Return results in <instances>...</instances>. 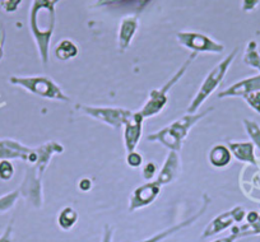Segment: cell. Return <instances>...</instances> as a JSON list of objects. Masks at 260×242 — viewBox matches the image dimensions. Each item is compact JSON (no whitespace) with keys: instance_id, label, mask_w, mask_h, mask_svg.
Wrapping results in <instances>:
<instances>
[{"instance_id":"obj_29","label":"cell","mask_w":260,"mask_h":242,"mask_svg":"<svg viewBox=\"0 0 260 242\" xmlns=\"http://www.w3.org/2000/svg\"><path fill=\"white\" fill-rule=\"evenodd\" d=\"M3 55H4V51H3V46H2V44H0V60L3 59Z\"/></svg>"},{"instance_id":"obj_1","label":"cell","mask_w":260,"mask_h":242,"mask_svg":"<svg viewBox=\"0 0 260 242\" xmlns=\"http://www.w3.org/2000/svg\"><path fill=\"white\" fill-rule=\"evenodd\" d=\"M55 26V6L51 0H34L29 11V27L44 64L49 59V45Z\"/></svg>"},{"instance_id":"obj_10","label":"cell","mask_w":260,"mask_h":242,"mask_svg":"<svg viewBox=\"0 0 260 242\" xmlns=\"http://www.w3.org/2000/svg\"><path fill=\"white\" fill-rule=\"evenodd\" d=\"M142 123H143V116L141 112L132 114L125 120V147L129 153L134 152L138 144L142 135Z\"/></svg>"},{"instance_id":"obj_21","label":"cell","mask_w":260,"mask_h":242,"mask_svg":"<svg viewBox=\"0 0 260 242\" xmlns=\"http://www.w3.org/2000/svg\"><path fill=\"white\" fill-rule=\"evenodd\" d=\"M17 198H18V191H14V193L8 194V195H4L0 198V213H4L6 211L11 209L12 206L16 203Z\"/></svg>"},{"instance_id":"obj_25","label":"cell","mask_w":260,"mask_h":242,"mask_svg":"<svg viewBox=\"0 0 260 242\" xmlns=\"http://www.w3.org/2000/svg\"><path fill=\"white\" fill-rule=\"evenodd\" d=\"M142 163V156L138 154L137 152H130L127 156V164L133 167H138Z\"/></svg>"},{"instance_id":"obj_9","label":"cell","mask_w":260,"mask_h":242,"mask_svg":"<svg viewBox=\"0 0 260 242\" xmlns=\"http://www.w3.org/2000/svg\"><path fill=\"white\" fill-rule=\"evenodd\" d=\"M159 186L161 185L156 181V183L147 184V185L137 189L133 195H132V200H130V212H134L139 208H144V206L153 203V200L157 198L159 190H161Z\"/></svg>"},{"instance_id":"obj_13","label":"cell","mask_w":260,"mask_h":242,"mask_svg":"<svg viewBox=\"0 0 260 242\" xmlns=\"http://www.w3.org/2000/svg\"><path fill=\"white\" fill-rule=\"evenodd\" d=\"M180 163H179V157H177L176 152H171L167 157V161L165 163L164 168H162L161 174H159L158 179H157V183L159 185H164V184L171 183L172 180L176 177L177 172H179Z\"/></svg>"},{"instance_id":"obj_20","label":"cell","mask_w":260,"mask_h":242,"mask_svg":"<svg viewBox=\"0 0 260 242\" xmlns=\"http://www.w3.org/2000/svg\"><path fill=\"white\" fill-rule=\"evenodd\" d=\"M244 126L246 133L249 134L250 139H251V143L254 144L255 147H257L260 151V125L255 121H251V120H244Z\"/></svg>"},{"instance_id":"obj_28","label":"cell","mask_w":260,"mask_h":242,"mask_svg":"<svg viewBox=\"0 0 260 242\" xmlns=\"http://www.w3.org/2000/svg\"><path fill=\"white\" fill-rule=\"evenodd\" d=\"M154 172H156V166H154L153 163H148L147 164L146 168H144V172H143L144 179H147V180L152 179L154 175Z\"/></svg>"},{"instance_id":"obj_30","label":"cell","mask_w":260,"mask_h":242,"mask_svg":"<svg viewBox=\"0 0 260 242\" xmlns=\"http://www.w3.org/2000/svg\"><path fill=\"white\" fill-rule=\"evenodd\" d=\"M104 2H107V3H114V2H119V0H102L101 3H104Z\"/></svg>"},{"instance_id":"obj_19","label":"cell","mask_w":260,"mask_h":242,"mask_svg":"<svg viewBox=\"0 0 260 242\" xmlns=\"http://www.w3.org/2000/svg\"><path fill=\"white\" fill-rule=\"evenodd\" d=\"M55 54L60 60H68L78 54V47L69 40H64L56 46Z\"/></svg>"},{"instance_id":"obj_12","label":"cell","mask_w":260,"mask_h":242,"mask_svg":"<svg viewBox=\"0 0 260 242\" xmlns=\"http://www.w3.org/2000/svg\"><path fill=\"white\" fill-rule=\"evenodd\" d=\"M230 151L239 161L256 166L257 159L255 157V146L251 142H241V143H230Z\"/></svg>"},{"instance_id":"obj_16","label":"cell","mask_w":260,"mask_h":242,"mask_svg":"<svg viewBox=\"0 0 260 242\" xmlns=\"http://www.w3.org/2000/svg\"><path fill=\"white\" fill-rule=\"evenodd\" d=\"M232 153L229 148L224 146H217L212 149L211 154H209V159L211 163L216 167H224L231 162Z\"/></svg>"},{"instance_id":"obj_23","label":"cell","mask_w":260,"mask_h":242,"mask_svg":"<svg viewBox=\"0 0 260 242\" xmlns=\"http://www.w3.org/2000/svg\"><path fill=\"white\" fill-rule=\"evenodd\" d=\"M245 99L250 105V107H252L257 114H260V91L249 94V96L245 97Z\"/></svg>"},{"instance_id":"obj_8","label":"cell","mask_w":260,"mask_h":242,"mask_svg":"<svg viewBox=\"0 0 260 242\" xmlns=\"http://www.w3.org/2000/svg\"><path fill=\"white\" fill-rule=\"evenodd\" d=\"M245 218V209L242 206H236L232 211L227 212V213L221 214V216L217 217L214 221H212L211 223L207 226L206 231L202 234L203 238L209 236H213V234L219 233L221 231H224L226 228H229L230 226L234 224V222H240Z\"/></svg>"},{"instance_id":"obj_7","label":"cell","mask_w":260,"mask_h":242,"mask_svg":"<svg viewBox=\"0 0 260 242\" xmlns=\"http://www.w3.org/2000/svg\"><path fill=\"white\" fill-rule=\"evenodd\" d=\"M82 109L89 116L96 117V119L101 120V121L114 126V128H120L125 123V120L132 115V112L124 109H109V107L89 106H82Z\"/></svg>"},{"instance_id":"obj_4","label":"cell","mask_w":260,"mask_h":242,"mask_svg":"<svg viewBox=\"0 0 260 242\" xmlns=\"http://www.w3.org/2000/svg\"><path fill=\"white\" fill-rule=\"evenodd\" d=\"M12 84H17V86H22L27 89V91L32 92V93L37 94V96L45 97V98H52V99H61V101H68V97L65 96L61 92V89L54 83L50 78L46 77H12L9 79Z\"/></svg>"},{"instance_id":"obj_18","label":"cell","mask_w":260,"mask_h":242,"mask_svg":"<svg viewBox=\"0 0 260 242\" xmlns=\"http://www.w3.org/2000/svg\"><path fill=\"white\" fill-rule=\"evenodd\" d=\"M77 219H78V214H77V212L74 211L73 208H65L64 211L59 214L57 223H59L61 229L69 231V229L73 228L74 224L77 223Z\"/></svg>"},{"instance_id":"obj_26","label":"cell","mask_w":260,"mask_h":242,"mask_svg":"<svg viewBox=\"0 0 260 242\" xmlns=\"http://www.w3.org/2000/svg\"><path fill=\"white\" fill-rule=\"evenodd\" d=\"M260 0H242V11L251 12L259 6Z\"/></svg>"},{"instance_id":"obj_22","label":"cell","mask_w":260,"mask_h":242,"mask_svg":"<svg viewBox=\"0 0 260 242\" xmlns=\"http://www.w3.org/2000/svg\"><path fill=\"white\" fill-rule=\"evenodd\" d=\"M13 174L14 167L11 162L7 161V159H3L0 162V179L4 180V181H8V180L12 179Z\"/></svg>"},{"instance_id":"obj_32","label":"cell","mask_w":260,"mask_h":242,"mask_svg":"<svg viewBox=\"0 0 260 242\" xmlns=\"http://www.w3.org/2000/svg\"><path fill=\"white\" fill-rule=\"evenodd\" d=\"M259 71H260V66H259Z\"/></svg>"},{"instance_id":"obj_15","label":"cell","mask_w":260,"mask_h":242,"mask_svg":"<svg viewBox=\"0 0 260 242\" xmlns=\"http://www.w3.org/2000/svg\"><path fill=\"white\" fill-rule=\"evenodd\" d=\"M207 205H208V201H206V204H204V206H203V208H202V211H199V213L197 214V216H194V217H192V218L187 219V221L182 222V223L177 224V226H174V227H171V228H167V229H165V231L159 232V233L154 234V236L149 237V238L144 239V241H141V242H161L162 239L167 238V237H169V236H171V234H174L175 232L180 231V229H182V228H184V227H187V226H189V224L194 223V221H197V219H198L199 217H201V216H203V214H204V212H206V209H207Z\"/></svg>"},{"instance_id":"obj_11","label":"cell","mask_w":260,"mask_h":242,"mask_svg":"<svg viewBox=\"0 0 260 242\" xmlns=\"http://www.w3.org/2000/svg\"><path fill=\"white\" fill-rule=\"evenodd\" d=\"M257 91H260V74L237 82L234 86L229 87L226 91L221 92L218 97L219 98H224V97H244L245 98Z\"/></svg>"},{"instance_id":"obj_5","label":"cell","mask_w":260,"mask_h":242,"mask_svg":"<svg viewBox=\"0 0 260 242\" xmlns=\"http://www.w3.org/2000/svg\"><path fill=\"white\" fill-rule=\"evenodd\" d=\"M197 55H198V52H192L191 56H190L189 59L185 61V64L182 65V68L180 69V71L177 72L176 74H175V77L171 79V81L167 82V83L165 84V87H162L161 89H154V91L151 92V94H149L148 102H147L146 106H144L143 110L141 111L142 116H143V117L154 116V115L158 114L159 111H162V109H164V106L166 105V101H167L166 93L169 92V89L171 88V87L174 86V84L176 83V82L179 81L180 78H181L182 74L186 72V68L189 66V64L191 63L195 57H197Z\"/></svg>"},{"instance_id":"obj_3","label":"cell","mask_w":260,"mask_h":242,"mask_svg":"<svg viewBox=\"0 0 260 242\" xmlns=\"http://www.w3.org/2000/svg\"><path fill=\"white\" fill-rule=\"evenodd\" d=\"M237 52H239V49L236 47V49L234 50V52H231V54H230L223 61H221V63H219L218 65H217L216 68L208 74V77L206 78L204 83L202 84L198 94H197L195 98L192 99L191 105L187 107V112H189V114H194V112L201 107V105L206 101L207 97H208L211 93H213L214 89L219 86V83H221L222 79H223L224 76H226L227 71H229L230 65H231V63L234 61Z\"/></svg>"},{"instance_id":"obj_17","label":"cell","mask_w":260,"mask_h":242,"mask_svg":"<svg viewBox=\"0 0 260 242\" xmlns=\"http://www.w3.org/2000/svg\"><path fill=\"white\" fill-rule=\"evenodd\" d=\"M244 63L251 68L259 69L260 66V50H257V44L255 41H250L247 44L246 52L244 56Z\"/></svg>"},{"instance_id":"obj_27","label":"cell","mask_w":260,"mask_h":242,"mask_svg":"<svg viewBox=\"0 0 260 242\" xmlns=\"http://www.w3.org/2000/svg\"><path fill=\"white\" fill-rule=\"evenodd\" d=\"M12 231H13V223L9 224L4 233L0 236V242H12Z\"/></svg>"},{"instance_id":"obj_31","label":"cell","mask_w":260,"mask_h":242,"mask_svg":"<svg viewBox=\"0 0 260 242\" xmlns=\"http://www.w3.org/2000/svg\"><path fill=\"white\" fill-rule=\"evenodd\" d=\"M51 2H52V4H54V6H55V4H56V3H59L60 0H51Z\"/></svg>"},{"instance_id":"obj_14","label":"cell","mask_w":260,"mask_h":242,"mask_svg":"<svg viewBox=\"0 0 260 242\" xmlns=\"http://www.w3.org/2000/svg\"><path fill=\"white\" fill-rule=\"evenodd\" d=\"M137 27H138V22L134 17H127L122 21L121 27H120L119 32V45L121 50H126L127 46L132 42L134 33L137 31Z\"/></svg>"},{"instance_id":"obj_2","label":"cell","mask_w":260,"mask_h":242,"mask_svg":"<svg viewBox=\"0 0 260 242\" xmlns=\"http://www.w3.org/2000/svg\"><path fill=\"white\" fill-rule=\"evenodd\" d=\"M212 109H208L206 112H202L198 115H187V116L182 117V119L175 121L172 125L167 126L164 130L158 131L156 134H152L148 136L149 142H161L165 146L169 147L171 151L179 152L181 149V143L184 138L186 136L189 129L194 125L199 119L206 116Z\"/></svg>"},{"instance_id":"obj_6","label":"cell","mask_w":260,"mask_h":242,"mask_svg":"<svg viewBox=\"0 0 260 242\" xmlns=\"http://www.w3.org/2000/svg\"><path fill=\"white\" fill-rule=\"evenodd\" d=\"M177 40L181 45L194 50V52L203 51L218 54V52L223 51L224 49L223 45L218 44L206 34L197 33V32H179Z\"/></svg>"},{"instance_id":"obj_24","label":"cell","mask_w":260,"mask_h":242,"mask_svg":"<svg viewBox=\"0 0 260 242\" xmlns=\"http://www.w3.org/2000/svg\"><path fill=\"white\" fill-rule=\"evenodd\" d=\"M22 3V0H2V9L7 13H13L18 9L19 4Z\"/></svg>"}]
</instances>
